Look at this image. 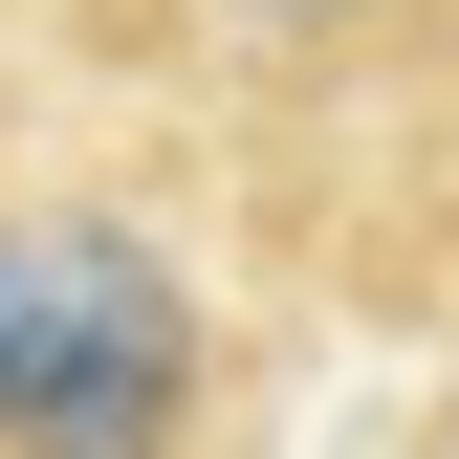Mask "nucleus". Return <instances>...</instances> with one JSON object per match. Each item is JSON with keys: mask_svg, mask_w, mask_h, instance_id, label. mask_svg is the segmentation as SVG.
Listing matches in <instances>:
<instances>
[{"mask_svg": "<svg viewBox=\"0 0 459 459\" xmlns=\"http://www.w3.org/2000/svg\"><path fill=\"white\" fill-rule=\"evenodd\" d=\"M219 22H372V0H219Z\"/></svg>", "mask_w": 459, "mask_h": 459, "instance_id": "2", "label": "nucleus"}, {"mask_svg": "<svg viewBox=\"0 0 459 459\" xmlns=\"http://www.w3.org/2000/svg\"><path fill=\"white\" fill-rule=\"evenodd\" d=\"M197 437V284L132 219L0 241V459H176Z\"/></svg>", "mask_w": 459, "mask_h": 459, "instance_id": "1", "label": "nucleus"}]
</instances>
